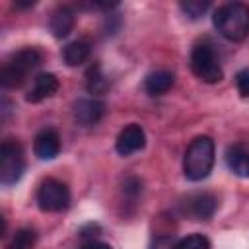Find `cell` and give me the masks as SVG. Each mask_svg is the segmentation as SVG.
<instances>
[{
    "label": "cell",
    "mask_w": 249,
    "mask_h": 249,
    "mask_svg": "<svg viewBox=\"0 0 249 249\" xmlns=\"http://www.w3.org/2000/svg\"><path fill=\"white\" fill-rule=\"evenodd\" d=\"M74 27V12L68 6H60L53 12L51 19H49V29L56 39H64L70 35Z\"/></svg>",
    "instance_id": "13"
},
{
    "label": "cell",
    "mask_w": 249,
    "mask_h": 249,
    "mask_svg": "<svg viewBox=\"0 0 249 249\" xmlns=\"http://www.w3.org/2000/svg\"><path fill=\"white\" fill-rule=\"evenodd\" d=\"M183 14L191 19H200L208 10H210V2L208 0H187L179 4Z\"/></svg>",
    "instance_id": "18"
},
{
    "label": "cell",
    "mask_w": 249,
    "mask_h": 249,
    "mask_svg": "<svg viewBox=\"0 0 249 249\" xmlns=\"http://www.w3.org/2000/svg\"><path fill=\"white\" fill-rule=\"evenodd\" d=\"M105 113V103L95 99V97H88V99H78L74 103V119L78 124L82 126H93L101 121Z\"/></svg>",
    "instance_id": "8"
},
{
    "label": "cell",
    "mask_w": 249,
    "mask_h": 249,
    "mask_svg": "<svg viewBox=\"0 0 249 249\" xmlns=\"http://www.w3.org/2000/svg\"><path fill=\"white\" fill-rule=\"evenodd\" d=\"M189 214L196 220H210L218 210V198L212 193H196L187 200Z\"/></svg>",
    "instance_id": "11"
},
{
    "label": "cell",
    "mask_w": 249,
    "mask_h": 249,
    "mask_svg": "<svg viewBox=\"0 0 249 249\" xmlns=\"http://www.w3.org/2000/svg\"><path fill=\"white\" fill-rule=\"evenodd\" d=\"M56 89H58V78H56L54 74H51V72H41V74H37V76L33 78V86H31V89L27 91L25 101H29V103H39V101H43V99L54 95Z\"/></svg>",
    "instance_id": "10"
},
{
    "label": "cell",
    "mask_w": 249,
    "mask_h": 249,
    "mask_svg": "<svg viewBox=\"0 0 249 249\" xmlns=\"http://www.w3.org/2000/svg\"><path fill=\"white\" fill-rule=\"evenodd\" d=\"M177 241L173 235H156L150 241L148 249H177Z\"/></svg>",
    "instance_id": "20"
},
{
    "label": "cell",
    "mask_w": 249,
    "mask_h": 249,
    "mask_svg": "<svg viewBox=\"0 0 249 249\" xmlns=\"http://www.w3.org/2000/svg\"><path fill=\"white\" fill-rule=\"evenodd\" d=\"M37 204L43 212H62L70 206V189L62 181L47 177L37 189Z\"/></svg>",
    "instance_id": "6"
},
{
    "label": "cell",
    "mask_w": 249,
    "mask_h": 249,
    "mask_svg": "<svg viewBox=\"0 0 249 249\" xmlns=\"http://www.w3.org/2000/svg\"><path fill=\"white\" fill-rule=\"evenodd\" d=\"M25 171L23 150L16 140H4L0 146V183L4 187L16 185Z\"/></svg>",
    "instance_id": "5"
},
{
    "label": "cell",
    "mask_w": 249,
    "mask_h": 249,
    "mask_svg": "<svg viewBox=\"0 0 249 249\" xmlns=\"http://www.w3.org/2000/svg\"><path fill=\"white\" fill-rule=\"evenodd\" d=\"M216 160L214 140L206 134L196 136L185 150L183 156V175L189 181H202L210 175Z\"/></svg>",
    "instance_id": "2"
},
{
    "label": "cell",
    "mask_w": 249,
    "mask_h": 249,
    "mask_svg": "<svg viewBox=\"0 0 249 249\" xmlns=\"http://www.w3.org/2000/svg\"><path fill=\"white\" fill-rule=\"evenodd\" d=\"M33 152L39 160H54L60 152V136L54 128H43L33 140Z\"/></svg>",
    "instance_id": "9"
},
{
    "label": "cell",
    "mask_w": 249,
    "mask_h": 249,
    "mask_svg": "<svg viewBox=\"0 0 249 249\" xmlns=\"http://www.w3.org/2000/svg\"><path fill=\"white\" fill-rule=\"evenodd\" d=\"M235 86L241 97H249V68H243L235 74Z\"/></svg>",
    "instance_id": "21"
},
{
    "label": "cell",
    "mask_w": 249,
    "mask_h": 249,
    "mask_svg": "<svg viewBox=\"0 0 249 249\" xmlns=\"http://www.w3.org/2000/svg\"><path fill=\"white\" fill-rule=\"evenodd\" d=\"M16 6L18 8H31V6H35V2H16Z\"/></svg>",
    "instance_id": "24"
},
{
    "label": "cell",
    "mask_w": 249,
    "mask_h": 249,
    "mask_svg": "<svg viewBox=\"0 0 249 249\" xmlns=\"http://www.w3.org/2000/svg\"><path fill=\"white\" fill-rule=\"evenodd\" d=\"M89 54H91V45L86 39H76V41L68 43L64 47V51H62V58H64V62L68 66H80V64H84L89 58Z\"/></svg>",
    "instance_id": "15"
},
{
    "label": "cell",
    "mask_w": 249,
    "mask_h": 249,
    "mask_svg": "<svg viewBox=\"0 0 249 249\" xmlns=\"http://www.w3.org/2000/svg\"><path fill=\"white\" fill-rule=\"evenodd\" d=\"M226 165L237 177L249 179V148L245 144H231L226 150Z\"/></svg>",
    "instance_id": "12"
},
{
    "label": "cell",
    "mask_w": 249,
    "mask_h": 249,
    "mask_svg": "<svg viewBox=\"0 0 249 249\" xmlns=\"http://www.w3.org/2000/svg\"><path fill=\"white\" fill-rule=\"evenodd\" d=\"M191 70L204 84H216L224 78V70L218 62L214 49L206 43L195 45L191 51Z\"/></svg>",
    "instance_id": "4"
},
{
    "label": "cell",
    "mask_w": 249,
    "mask_h": 249,
    "mask_svg": "<svg viewBox=\"0 0 249 249\" xmlns=\"http://www.w3.org/2000/svg\"><path fill=\"white\" fill-rule=\"evenodd\" d=\"M37 243V233L31 228H19L10 237L6 249H33Z\"/></svg>",
    "instance_id": "17"
},
{
    "label": "cell",
    "mask_w": 249,
    "mask_h": 249,
    "mask_svg": "<svg viewBox=\"0 0 249 249\" xmlns=\"http://www.w3.org/2000/svg\"><path fill=\"white\" fill-rule=\"evenodd\" d=\"M86 88H88V91L93 93V95H103V93L109 89V80H107V76L101 72V68H99L97 64L88 70V74H86Z\"/></svg>",
    "instance_id": "16"
},
{
    "label": "cell",
    "mask_w": 249,
    "mask_h": 249,
    "mask_svg": "<svg viewBox=\"0 0 249 249\" xmlns=\"http://www.w3.org/2000/svg\"><path fill=\"white\" fill-rule=\"evenodd\" d=\"M214 29L228 41H243L249 35V4L228 2L214 10Z\"/></svg>",
    "instance_id": "1"
},
{
    "label": "cell",
    "mask_w": 249,
    "mask_h": 249,
    "mask_svg": "<svg viewBox=\"0 0 249 249\" xmlns=\"http://www.w3.org/2000/svg\"><path fill=\"white\" fill-rule=\"evenodd\" d=\"M123 191H124L128 196L136 198V196L142 193V181H140L138 177H126V179H124V185H123Z\"/></svg>",
    "instance_id": "22"
},
{
    "label": "cell",
    "mask_w": 249,
    "mask_h": 249,
    "mask_svg": "<svg viewBox=\"0 0 249 249\" xmlns=\"http://www.w3.org/2000/svg\"><path fill=\"white\" fill-rule=\"evenodd\" d=\"M80 249H113L109 243L105 241H99V239H91V241H86L80 245Z\"/></svg>",
    "instance_id": "23"
},
{
    "label": "cell",
    "mask_w": 249,
    "mask_h": 249,
    "mask_svg": "<svg viewBox=\"0 0 249 249\" xmlns=\"http://www.w3.org/2000/svg\"><path fill=\"white\" fill-rule=\"evenodd\" d=\"M41 60L43 56L35 47H25L16 54H12L2 64V70H0L2 88H19L21 84H25V80L41 64Z\"/></svg>",
    "instance_id": "3"
},
{
    "label": "cell",
    "mask_w": 249,
    "mask_h": 249,
    "mask_svg": "<svg viewBox=\"0 0 249 249\" xmlns=\"http://www.w3.org/2000/svg\"><path fill=\"white\" fill-rule=\"evenodd\" d=\"M146 146V132L140 124L132 123V124H126L117 140H115V150L121 154V156H132L136 152H140L142 148Z\"/></svg>",
    "instance_id": "7"
},
{
    "label": "cell",
    "mask_w": 249,
    "mask_h": 249,
    "mask_svg": "<svg viewBox=\"0 0 249 249\" xmlns=\"http://www.w3.org/2000/svg\"><path fill=\"white\" fill-rule=\"evenodd\" d=\"M175 84V74L169 70H156L150 72L144 80V89L150 95H163L167 93Z\"/></svg>",
    "instance_id": "14"
},
{
    "label": "cell",
    "mask_w": 249,
    "mask_h": 249,
    "mask_svg": "<svg viewBox=\"0 0 249 249\" xmlns=\"http://www.w3.org/2000/svg\"><path fill=\"white\" fill-rule=\"evenodd\" d=\"M177 249H210V239L202 233H191L177 241Z\"/></svg>",
    "instance_id": "19"
}]
</instances>
